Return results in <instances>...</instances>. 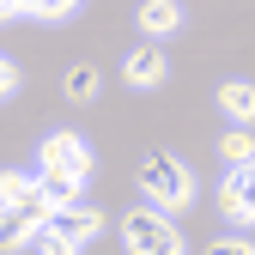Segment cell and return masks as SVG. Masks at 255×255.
<instances>
[{
  "instance_id": "6da1fadb",
  "label": "cell",
  "mask_w": 255,
  "mask_h": 255,
  "mask_svg": "<svg viewBox=\"0 0 255 255\" xmlns=\"http://www.w3.org/2000/svg\"><path fill=\"white\" fill-rule=\"evenodd\" d=\"M140 188H146V201L164 207V213H182L195 201V176H188V164L170 158V152H146L140 158Z\"/></svg>"
},
{
  "instance_id": "7a4b0ae2",
  "label": "cell",
  "mask_w": 255,
  "mask_h": 255,
  "mask_svg": "<svg viewBox=\"0 0 255 255\" xmlns=\"http://www.w3.org/2000/svg\"><path fill=\"white\" fill-rule=\"evenodd\" d=\"M122 243L134 249V255H182V231H176V213L164 207H134L122 219Z\"/></svg>"
},
{
  "instance_id": "3957f363",
  "label": "cell",
  "mask_w": 255,
  "mask_h": 255,
  "mask_svg": "<svg viewBox=\"0 0 255 255\" xmlns=\"http://www.w3.org/2000/svg\"><path fill=\"white\" fill-rule=\"evenodd\" d=\"M43 231L55 237V249H61V255H73V249H85L91 237L104 231V213H98V207H85V201H61V207H49Z\"/></svg>"
},
{
  "instance_id": "277c9868",
  "label": "cell",
  "mask_w": 255,
  "mask_h": 255,
  "mask_svg": "<svg viewBox=\"0 0 255 255\" xmlns=\"http://www.w3.org/2000/svg\"><path fill=\"white\" fill-rule=\"evenodd\" d=\"M91 146L73 134V128H55V134H43V146H37V170H55V176H73V182H85L91 176Z\"/></svg>"
},
{
  "instance_id": "5b68a950",
  "label": "cell",
  "mask_w": 255,
  "mask_h": 255,
  "mask_svg": "<svg viewBox=\"0 0 255 255\" xmlns=\"http://www.w3.org/2000/svg\"><path fill=\"white\" fill-rule=\"evenodd\" d=\"M43 219H49V195H43V188H30L24 201L0 207V249H24V237L37 231Z\"/></svg>"
},
{
  "instance_id": "8992f818",
  "label": "cell",
  "mask_w": 255,
  "mask_h": 255,
  "mask_svg": "<svg viewBox=\"0 0 255 255\" xmlns=\"http://www.w3.org/2000/svg\"><path fill=\"white\" fill-rule=\"evenodd\" d=\"M219 213L231 225H255V158L249 164H231V176L219 182Z\"/></svg>"
},
{
  "instance_id": "52a82bcc",
  "label": "cell",
  "mask_w": 255,
  "mask_h": 255,
  "mask_svg": "<svg viewBox=\"0 0 255 255\" xmlns=\"http://www.w3.org/2000/svg\"><path fill=\"white\" fill-rule=\"evenodd\" d=\"M164 73H170V61H164V49H158L152 37L122 61V79L134 85V91H158V85H164Z\"/></svg>"
},
{
  "instance_id": "ba28073f",
  "label": "cell",
  "mask_w": 255,
  "mask_h": 255,
  "mask_svg": "<svg viewBox=\"0 0 255 255\" xmlns=\"http://www.w3.org/2000/svg\"><path fill=\"white\" fill-rule=\"evenodd\" d=\"M182 30V6L176 0H140V37H176Z\"/></svg>"
},
{
  "instance_id": "9c48e42d",
  "label": "cell",
  "mask_w": 255,
  "mask_h": 255,
  "mask_svg": "<svg viewBox=\"0 0 255 255\" xmlns=\"http://www.w3.org/2000/svg\"><path fill=\"white\" fill-rule=\"evenodd\" d=\"M219 110L231 122H243V128H255V85L249 79H225L219 85Z\"/></svg>"
},
{
  "instance_id": "30bf717a",
  "label": "cell",
  "mask_w": 255,
  "mask_h": 255,
  "mask_svg": "<svg viewBox=\"0 0 255 255\" xmlns=\"http://www.w3.org/2000/svg\"><path fill=\"white\" fill-rule=\"evenodd\" d=\"M61 91H67L73 104H91V98L104 91V73L91 67V61H79V67H67V79H61Z\"/></svg>"
},
{
  "instance_id": "8fae6325",
  "label": "cell",
  "mask_w": 255,
  "mask_h": 255,
  "mask_svg": "<svg viewBox=\"0 0 255 255\" xmlns=\"http://www.w3.org/2000/svg\"><path fill=\"white\" fill-rule=\"evenodd\" d=\"M219 158H225V164H249L255 158V134L243 122H231V134H219Z\"/></svg>"
},
{
  "instance_id": "7c38bea8",
  "label": "cell",
  "mask_w": 255,
  "mask_h": 255,
  "mask_svg": "<svg viewBox=\"0 0 255 255\" xmlns=\"http://www.w3.org/2000/svg\"><path fill=\"white\" fill-rule=\"evenodd\" d=\"M37 188L49 195V207H61V201H79V195H85V182H73V176H55V170H37Z\"/></svg>"
},
{
  "instance_id": "4fadbf2b",
  "label": "cell",
  "mask_w": 255,
  "mask_h": 255,
  "mask_svg": "<svg viewBox=\"0 0 255 255\" xmlns=\"http://www.w3.org/2000/svg\"><path fill=\"white\" fill-rule=\"evenodd\" d=\"M30 188H37V170H0V207H12V201H24Z\"/></svg>"
},
{
  "instance_id": "5bb4252c",
  "label": "cell",
  "mask_w": 255,
  "mask_h": 255,
  "mask_svg": "<svg viewBox=\"0 0 255 255\" xmlns=\"http://www.w3.org/2000/svg\"><path fill=\"white\" fill-rule=\"evenodd\" d=\"M79 12V0H37L30 6V18H73Z\"/></svg>"
},
{
  "instance_id": "9a60e30c",
  "label": "cell",
  "mask_w": 255,
  "mask_h": 255,
  "mask_svg": "<svg viewBox=\"0 0 255 255\" xmlns=\"http://www.w3.org/2000/svg\"><path fill=\"white\" fill-rule=\"evenodd\" d=\"M213 255H255V237H219Z\"/></svg>"
},
{
  "instance_id": "2e32d148",
  "label": "cell",
  "mask_w": 255,
  "mask_h": 255,
  "mask_svg": "<svg viewBox=\"0 0 255 255\" xmlns=\"http://www.w3.org/2000/svg\"><path fill=\"white\" fill-rule=\"evenodd\" d=\"M12 91H18V67H12V61H6V55H0V104H6V98H12Z\"/></svg>"
},
{
  "instance_id": "e0dca14e",
  "label": "cell",
  "mask_w": 255,
  "mask_h": 255,
  "mask_svg": "<svg viewBox=\"0 0 255 255\" xmlns=\"http://www.w3.org/2000/svg\"><path fill=\"white\" fill-rule=\"evenodd\" d=\"M0 18H12V6H6V0H0Z\"/></svg>"
}]
</instances>
